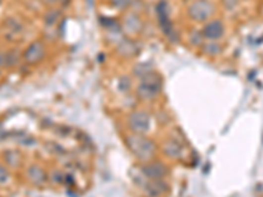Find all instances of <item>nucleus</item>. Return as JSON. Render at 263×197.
<instances>
[{"label": "nucleus", "instance_id": "nucleus-1", "mask_svg": "<svg viewBox=\"0 0 263 197\" xmlns=\"http://www.w3.org/2000/svg\"><path fill=\"white\" fill-rule=\"evenodd\" d=\"M162 91V79L158 74H155L154 71L151 74L143 76V78L139 79L138 86H137V96L141 99V100L149 101L153 100L155 97L161 93Z\"/></svg>", "mask_w": 263, "mask_h": 197}, {"label": "nucleus", "instance_id": "nucleus-2", "mask_svg": "<svg viewBox=\"0 0 263 197\" xmlns=\"http://www.w3.org/2000/svg\"><path fill=\"white\" fill-rule=\"evenodd\" d=\"M127 143L132 153L141 160L150 159L154 154V143L143 134H132L127 138Z\"/></svg>", "mask_w": 263, "mask_h": 197}, {"label": "nucleus", "instance_id": "nucleus-3", "mask_svg": "<svg viewBox=\"0 0 263 197\" xmlns=\"http://www.w3.org/2000/svg\"><path fill=\"white\" fill-rule=\"evenodd\" d=\"M214 4L212 0H191L187 7L188 17L195 22H207L214 15Z\"/></svg>", "mask_w": 263, "mask_h": 197}, {"label": "nucleus", "instance_id": "nucleus-4", "mask_svg": "<svg viewBox=\"0 0 263 197\" xmlns=\"http://www.w3.org/2000/svg\"><path fill=\"white\" fill-rule=\"evenodd\" d=\"M157 13L158 20H159V25H161L162 32L165 33V37L170 40L171 42L178 41V33L173 25V21L170 19V11L169 5L165 0H161L159 4L157 5Z\"/></svg>", "mask_w": 263, "mask_h": 197}, {"label": "nucleus", "instance_id": "nucleus-5", "mask_svg": "<svg viewBox=\"0 0 263 197\" xmlns=\"http://www.w3.org/2000/svg\"><path fill=\"white\" fill-rule=\"evenodd\" d=\"M46 57V46L41 40H34L30 42L26 49L21 53V60L29 66H36L41 64Z\"/></svg>", "mask_w": 263, "mask_h": 197}, {"label": "nucleus", "instance_id": "nucleus-6", "mask_svg": "<svg viewBox=\"0 0 263 197\" xmlns=\"http://www.w3.org/2000/svg\"><path fill=\"white\" fill-rule=\"evenodd\" d=\"M142 28H143L142 19L139 17V15L137 12H127V13L123 16L120 29L124 32L127 37L138 36V34L141 33Z\"/></svg>", "mask_w": 263, "mask_h": 197}, {"label": "nucleus", "instance_id": "nucleus-7", "mask_svg": "<svg viewBox=\"0 0 263 197\" xmlns=\"http://www.w3.org/2000/svg\"><path fill=\"white\" fill-rule=\"evenodd\" d=\"M201 34L205 41H218L225 34V25L221 20L210 19L209 21L204 22Z\"/></svg>", "mask_w": 263, "mask_h": 197}, {"label": "nucleus", "instance_id": "nucleus-8", "mask_svg": "<svg viewBox=\"0 0 263 197\" xmlns=\"http://www.w3.org/2000/svg\"><path fill=\"white\" fill-rule=\"evenodd\" d=\"M129 127L133 131V133L143 134L146 133L150 128V117L146 112L137 111L133 112L128 119Z\"/></svg>", "mask_w": 263, "mask_h": 197}, {"label": "nucleus", "instance_id": "nucleus-9", "mask_svg": "<svg viewBox=\"0 0 263 197\" xmlns=\"http://www.w3.org/2000/svg\"><path fill=\"white\" fill-rule=\"evenodd\" d=\"M142 172L143 175L150 180H159L167 174V167L162 163H158V162H150V163L143 166Z\"/></svg>", "mask_w": 263, "mask_h": 197}, {"label": "nucleus", "instance_id": "nucleus-10", "mask_svg": "<svg viewBox=\"0 0 263 197\" xmlns=\"http://www.w3.org/2000/svg\"><path fill=\"white\" fill-rule=\"evenodd\" d=\"M116 52L119 53L121 57L129 58V57L137 54L138 48H137L135 42L133 41L131 37H124L120 38V41H119V44H117L116 46Z\"/></svg>", "mask_w": 263, "mask_h": 197}, {"label": "nucleus", "instance_id": "nucleus-11", "mask_svg": "<svg viewBox=\"0 0 263 197\" xmlns=\"http://www.w3.org/2000/svg\"><path fill=\"white\" fill-rule=\"evenodd\" d=\"M61 19V11H58L56 7L50 8L49 11L45 13V17H44V25H45V29L48 30H57V25L60 22Z\"/></svg>", "mask_w": 263, "mask_h": 197}, {"label": "nucleus", "instance_id": "nucleus-12", "mask_svg": "<svg viewBox=\"0 0 263 197\" xmlns=\"http://www.w3.org/2000/svg\"><path fill=\"white\" fill-rule=\"evenodd\" d=\"M26 175H28V179H29L33 184H42V183L46 180L45 171H44L40 166H36V164H33V166H30V167L28 168Z\"/></svg>", "mask_w": 263, "mask_h": 197}, {"label": "nucleus", "instance_id": "nucleus-13", "mask_svg": "<svg viewBox=\"0 0 263 197\" xmlns=\"http://www.w3.org/2000/svg\"><path fill=\"white\" fill-rule=\"evenodd\" d=\"M201 52L208 57H216L221 54L222 49L218 41H204V44L201 45Z\"/></svg>", "mask_w": 263, "mask_h": 197}, {"label": "nucleus", "instance_id": "nucleus-14", "mask_svg": "<svg viewBox=\"0 0 263 197\" xmlns=\"http://www.w3.org/2000/svg\"><path fill=\"white\" fill-rule=\"evenodd\" d=\"M165 153L170 156V158H181L183 155V147H182L177 141H169L165 145Z\"/></svg>", "mask_w": 263, "mask_h": 197}, {"label": "nucleus", "instance_id": "nucleus-15", "mask_svg": "<svg viewBox=\"0 0 263 197\" xmlns=\"http://www.w3.org/2000/svg\"><path fill=\"white\" fill-rule=\"evenodd\" d=\"M165 184L162 182H159V180H150V183L147 184L146 187V191L147 194L150 195V196H161L163 192H165Z\"/></svg>", "mask_w": 263, "mask_h": 197}, {"label": "nucleus", "instance_id": "nucleus-16", "mask_svg": "<svg viewBox=\"0 0 263 197\" xmlns=\"http://www.w3.org/2000/svg\"><path fill=\"white\" fill-rule=\"evenodd\" d=\"M5 53H7V67H15L16 65H19L20 61H23L21 60V54L16 49L8 50Z\"/></svg>", "mask_w": 263, "mask_h": 197}, {"label": "nucleus", "instance_id": "nucleus-17", "mask_svg": "<svg viewBox=\"0 0 263 197\" xmlns=\"http://www.w3.org/2000/svg\"><path fill=\"white\" fill-rule=\"evenodd\" d=\"M153 72V68H151L150 65L147 64H138L135 65L134 67V75L137 78H143V76H146V75L151 74Z\"/></svg>", "mask_w": 263, "mask_h": 197}, {"label": "nucleus", "instance_id": "nucleus-18", "mask_svg": "<svg viewBox=\"0 0 263 197\" xmlns=\"http://www.w3.org/2000/svg\"><path fill=\"white\" fill-rule=\"evenodd\" d=\"M109 3L117 11H127L133 5V0H109Z\"/></svg>", "mask_w": 263, "mask_h": 197}, {"label": "nucleus", "instance_id": "nucleus-19", "mask_svg": "<svg viewBox=\"0 0 263 197\" xmlns=\"http://www.w3.org/2000/svg\"><path fill=\"white\" fill-rule=\"evenodd\" d=\"M204 37L201 34V30H191L190 32V42H191L194 46H201L204 44Z\"/></svg>", "mask_w": 263, "mask_h": 197}, {"label": "nucleus", "instance_id": "nucleus-20", "mask_svg": "<svg viewBox=\"0 0 263 197\" xmlns=\"http://www.w3.org/2000/svg\"><path fill=\"white\" fill-rule=\"evenodd\" d=\"M5 24H7V25H5L7 26V29H11L12 33L19 34L20 32L23 30V25H21L16 19H8Z\"/></svg>", "mask_w": 263, "mask_h": 197}, {"label": "nucleus", "instance_id": "nucleus-21", "mask_svg": "<svg viewBox=\"0 0 263 197\" xmlns=\"http://www.w3.org/2000/svg\"><path fill=\"white\" fill-rule=\"evenodd\" d=\"M5 160H7L8 164L11 166H17L20 162V154L15 153V151H8L5 154Z\"/></svg>", "mask_w": 263, "mask_h": 197}, {"label": "nucleus", "instance_id": "nucleus-22", "mask_svg": "<svg viewBox=\"0 0 263 197\" xmlns=\"http://www.w3.org/2000/svg\"><path fill=\"white\" fill-rule=\"evenodd\" d=\"M132 87L131 79L128 76H121L120 80H119V88H120L121 92H128Z\"/></svg>", "mask_w": 263, "mask_h": 197}, {"label": "nucleus", "instance_id": "nucleus-23", "mask_svg": "<svg viewBox=\"0 0 263 197\" xmlns=\"http://www.w3.org/2000/svg\"><path fill=\"white\" fill-rule=\"evenodd\" d=\"M9 179V172L4 166L0 164V184H5Z\"/></svg>", "mask_w": 263, "mask_h": 197}, {"label": "nucleus", "instance_id": "nucleus-24", "mask_svg": "<svg viewBox=\"0 0 263 197\" xmlns=\"http://www.w3.org/2000/svg\"><path fill=\"white\" fill-rule=\"evenodd\" d=\"M222 4L226 9H234L238 5V0H222Z\"/></svg>", "mask_w": 263, "mask_h": 197}, {"label": "nucleus", "instance_id": "nucleus-25", "mask_svg": "<svg viewBox=\"0 0 263 197\" xmlns=\"http://www.w3.org/2000/svg\"><path fill=\"white\" fill-rule=\"evenodd\" d=\"M7 67V53L0 50V68Z\"/></svg>", "mask_w": 263, "mask_h": 197}, {"label": "nucleus", "instance_id": "nucleus-26", "mask_svg": "<svg viewBox=\"0 0 263 197\" xmlns=\"http://www.w3.org/2000/svg\"><path fill=\"white\" fill-rule=\"evenodd\" d=\"M41 1L45 4V5H48V7L54 8L57 4H58V1H60V0H41Z\"/></svg>", "mask_w": 263, "mask_h": 197}, {"label": "nucleus", "instance_id": "nucleus-27", "mask_svg": "<svg viewBox=\"0 0 263 197\" xmlns=\"http://www.w3.org/2000/svg\"><path fill=\"white\" fill-rule=\"evenodd\" d=\"M183 1H187V0H183Z\"/></svg>", "mask_w": 263, "mask_h": 197}]
</instances>
